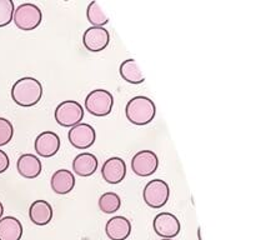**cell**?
<instances>
[{
  "label": "cell",
  "instance_id": "obj_1",
  "mask_svg": "<svg viewBox=\"0 0 256 240\" xmlns=\"http://www.w3.org/2000/svg\"><path fill=\"white\" fill-rule=\"evenodd\" d=\"M42 96V85L39 80L25 76L16 80L12 88V98L15 104L22 108L36 105Z\"/></svg>",
  "mask_w": 256,
  "mask_h": 240
},
{
  "label": "cell",
  "instance_id": "obj_2",
  "mask_svg": "<svg viewBox=\"0 0 256 240\" xmlns=\"http://www.w3.org/2000/svg\"><path fill=\"white\" fill-rule=\"evenodd\" d=\"M125 115L132 124L142 126L154 120L156 115V106L152 99L139 95L128 102Z\"/></svg>",
  "mask_w": 256,
  "mask_h": 240
},
{
  "label": "cell",
  "instance_id": "obj_3",
  "mask_svg": "<svg viewBox=\"0 0 256 240\" xmlns=\"http://www.w3.org/2000/svg\"><path fill=\"white\" fill-rule=\"evenodd\" d=\"M42 20V12L38 5L32 2H24L20 4L14 10L12 22L22 32H32L36 29Z\"/></svg>",
  "mask_w": 256,
  "mask_h": 240
},
{
  "label": "cell",
  "instance_id": "obj_4",
  "mask_svg": "<svg viewBox=\"0 0 256 240\" xmlns=\"http://www.w3.org/2000/svg\"><path fill=\"white\" fill-rule=\"evenodd\" d=\"M114 106V96L105 89L92 90L85 98V109L94 116L102 118L112 112Z\"/></svg>",
  "mask_w": 256,
  "mask_h": 240
},
{
  "label": "cell",
  "instance_id": "obj_5",
  "mask_svg": "<svg viewBox=\"0 0 256 240\" xmlns=\"http://www.w3.org/2000/svg\"><path fill=\"white\" fill-rule=\"evenodd\" d=\"M54 116L60 126L72 128L84 119V108L75 100H65L58 105Z\"/></svg>",
  "mask_w": 256,
  "mask_h": 240
},
{
  "label": "cell",
  "instance_id": "obj_6",
  "mask_svg": "<svg viewBox=\"0 0 256 240\" xmlns=\"http://www.w3.org/2000/svg\"><path fill=\"white\" fill-rule=\"evenodd\" d=\"M170 196V188L166 182L162 179L150 180L144 188L142 198L148 206L160 209L168 202Z\"/></svg>",
  "mask_w": 256,
  "mask_h": 240
},
{
  "label": "cell",
  "instance_id": "obj_7",
  "mask_svg": "<svg viewBox=\"0 0 256 240\" xmlns=\"http://www.w3.org/2000/svg\"><path fill=\"white\" fill-rule=\"evenodd\" d=\"M152 228H154L156 235L162 236V239H174L175 236L179 235L180 230H182V224L174 214L162 212L154 218Z\"/></svg>",
  "mask_w": 256,
  "mask_h": 240
},
{
  "label": "cell",
  "instance_id": "obj_8",
  "mask_svg": "<svg viewBox=\"0 0 256 240\" xmlns=\"http://www.w3.org/2000/svg\"><path fill=\"white\" fill-rule=\"evenodd\" d=\"M159 168V158L152 150H140L132 156V169L138 176H150Z\"/></svg>",
  "mask_w": 256,
  "mask_h": 240
},
{
  "label": "cell",
  "instance_id": "obj_9",
  "mask_svg": "<svg viewBox=\"0 0 256 240\" xmlns=\"http://www.w3.org/2000/svg\"><path fill=\"white\" fill-rule=\"evenodd\" d=\"M68 139H69L70 144L76 149H89L90 146L94 145L95 140H96V132L90 124L80 122V124L70 128Z\"/></svg>",
  "mask_w": 256,
  "mask_h": 240
},
{
  "label": "cell",
  "instance_id": "obj_10",
  "mask_svg": "<svg viewBox=\"0 0 256 240\" xmlns=\"http://www.w3.org/2000/svg\"><path fill=\"white\" fill-rule=\"evenodd\" d=\"M110 42V34L105 28L90 26L82 34V44L86 50L99 52L106 49Z\"/></svg>",
  "mask_w": 256,
  "mask_h": 240
},
{
  "label": "cell",
  "instance_id": "obj_11",
  "mask_svg": "<svg viewBox=\"0 0 256 240\" xmlns=\"http://www.w3.org/2000/svg\"><path fill=\"white\" fill-rule=\"evenodd\" d=\"M60 138L54 132H42L36 136L34 142V148L36 154L42 158H52L59 152Z\"/></svg>",
  "mask_w": 256,
  "mask_h": 240
},
{
  "label": "cell",
  "instance_id": "obj_12",
  "mask_svg": "<svg viewBox=\"0 0 256 240\" xmlns=\"http://www.w3.org/2000/svg\"><path fill=\"white\" fill-rule=\"evenodd\" d=\"M102 175L105 182H109V184H119L126 176V164L119 156L109 158L102 164Z\"/></svg>",
  "mask_w": 256,
  "mask_h": 240
},
{
  "label": "cell",
  "instance_id": "obj_13",
  "mask_svg": "<svg viewBox=\"0 0 256 240\" xmlns=\"http://www.w3.org/2000/svg\"><path fill=\"white\" fill-rule=\"evenodd\" d=\"M105 232L110 240H126L132 234V222L122 215L112 216L106 222Z\"/></svg>",
  "mask_w": 256,
  "mask_h": 240
},
{
  "label": "cell",
  "instance_id": "obj_14",
  "mask_svg": "<svg viewBox=\"0 0 256 240\" xmlns=\"http://www.w3.org/2000/svg\"><path fill=\"white\" fill-rule=\"evenodd\" d=\"M16 169L25 179H35L42 174V160L34 154H22L18 159Z\"/></svg>",
  "mask_w": 256,
  "mask_h": 240
},
{
  "label": "cell",
  "instance_id": "obj_15",
  "mask_svg": "<svg viewBox=\"0 0 256 240\" xmlns=\"http://www.w3.org/2000/svg\"><path fill=\"white\" fill-rule=\"evenodd\" d=\"M52 192L59 195H66L74 189L75 186V175L70 170L59 169L52 174L50 180Z\"/></svg>",
  "mask_w": 256,
  "mask_h": 240
},
{
  "label": "cell",
  "instance_id": "obj_16",
  "mask_svg": "<svg viewBox=\"0 0 256 240\" xmlns=\"http://www.w3.org/2000/svg\"><path fill=\"white\" fill-rule=\"evenodd\" d=\"M52 208L46 200H35L29 208V218L32 224L38 226L48 225L52 219Z\"/></svg>",
  "mask_w": 256,
  "mask_h": 240
},
{
  "label": "cell",
  "instance_id": "obj_17",
  "mask_svg": "<svg viewBox=\"0 0 256 240\" xmlns=\"http://www.w3.org/2000/svg\"><path fill=\"white\" fill-rule=\"evenodd\" d=\"M98 169V158L92 152H82L72 160V170L78 176H92Z\"/></svg>",
  "mask_w": 256,
  "mask_h": 240
},
{
  "label": "cell",
  "instance_id": "obj_18",
  "mask_svg": "<svg viewBox=\"0 0 256 240\" xmlns=\"http://www.w3.org/2000/svg\"><path fill=\"white\" fill-rule=\"evenodd\" d=\"M22 236V224L15 216L0 219V240H20Z\"/></svg>",
  "mask_w": 256,
  "mask_h": 240
},
{
  "label": "cell",
  "instance_id": "obj_19",
  "mask_svg": "<svg viewBox=\"0 0 256 240\" xmlns=\"http://www.w3.org/2000/svg\"><path fill=\"white\" fill-rule=\"evenodd\" d=\"M120 75L125 82H130V84H142L145 82V76L142 72L140 70L139 65L134 59L124 60L120 65Z\"/></svg>",
  "mask_w": 256,
  "mask_h": 240
},
{
  "label": "cell",
  "instance_id": "obj_20",
  "mask_svg": "<svg viewBox=\"0 0 256 240\" xmlns=\"http://www.w3.org/2000/svg\"><path fill=\"white\" fill-rule=\"evenodd\" d=\"M86 18L92 26L104 28L109 22V16L104 12L99 4L96 2H92L88 5L86 9Z\"/></svg>",
  "mask_w": 256,
  "mask_h": 240
},
{
  "label": "cell",
  "instance_id": "obj_21",
  "mask_svg": "<svg viewBox=\"0 0 256 240\" xmlns=\"http://www.w3.org/2000/svg\"><path fill=\"white\" fill-rule=\"evenodd\" d=\"M99 209L105 214H114L115 212L120 209L122 206V199L116 192H104L102 196L99 198Z\"/></svg>",
  "mask_w": 256,
  "mask_h": 240
},
{
  "label": "cell",
  "instance_id": "obj_22",
  "mask_svg": "<svg viewBox=\"0 0 256 240\" xmlns=\"http://www.w3.org/2000/svg\"><path fill=\"white\" fill-rule=\"evenodd\" d=\"M15 5L12 0H0V28H4L12 22Z\"/></svg>",
  "mask_w": 256,
  "mask_h": 240
},
{
  "label": "cell",
  "instance_id": "obj_23",
  "mask_svg": "<svg viewBox=\"0 0 256 240\" xmlns=\"http://www.w3.org/2000/svg\"><path fill=\"white\" fill-rule=\"evenodd\" d=\"M14 136V126L12 122L5 118H0V146L9 144Z\"/></svg>",
  "mask_w": 256,
  "mask_h": 240
},
{
  "label": "cell",
  "instance_id": "obj_24",
  "mask_svg": "<svg viewBox=\"0 0 256 240\" xmlns=\"http://www.w3.org/2000/svg\"><path fill=\"white\" fill-rule=\"evenodd\" d=\"M9 165H10L9 156H8V154L4 152V150L0 149V174L6 172Z\"/></svg>",
  "mask_w": 256,
  "mask_h": 240
},
{
  "label": "cell",
  "instance_id": "obj_25",
  "mask_svg": "<svg viewBox=\"0 0 256 240\" xmlns=\"http://www.w3.org/2000/svg\"><path fill=\"white\" fill-rule=\"evenodd\" d=\"M2 214H4V205H2V202H0V219L2 218Z\"/></svg>",
  "mask_w": 256,
  "mask_h": 240
},
{
  "label": "cell",
  "instance_id": "obj_26",
  "mask_svg": "<svg viewBox=\"0 0 256 240\" xmlns=\"http://www.w3.org/2000/svg\"><path fill=\"white\" fill-rule=\"evenodd\" d=\"M198 238H199V240H202V229H198Z\"/></svg>",
  "mask_w": 256,
  "mask_h": 240
},
{
  "label": "cell",
  "instance_id": "obj_27",
  "mask_svg": "<svg viewBox=\"0 0 256 240\" xmlns=\"http://www.w3.org/2000/svg\"><path fill=\"white\" fill-rule=\"evenodd\" d=\"M162 240H172V239H162Z\"/></svg>",
  "mask_w": 256,
  "mask_h": 240
}]
</instances>
